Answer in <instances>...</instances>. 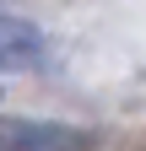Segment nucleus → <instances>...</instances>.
<instances>
[{"instance_id": "f257e3e1", "label": "nucleus", "mask_w": 146, "mask_h": 151, "mask_svg": "<svg viewBox=\"0 0 146 151\" xmlns=\"http://www.w3.org/2000/svg\"><path fill=\"white\" fill-rule=\"evenodd\" d=\"M0 151H92V135L70 124H43V119H11L0 113Z\"/></svg>"}, {"instance_id": "f03ea898", "label": "nucleus", "mask_w": 146, "mask_h": 151, "mask_svg": "<svg viewBox=\"0 0 146 151\" xmlns=\"http://www.w3.org/2000/svg\"><path fill=\"white\" fill-rule=\"evenodd\" d=\"M43 60H49L43 32L33 22H22V16L0 11V76H6V70H38Z\"/></svg>"}]
</instances>
